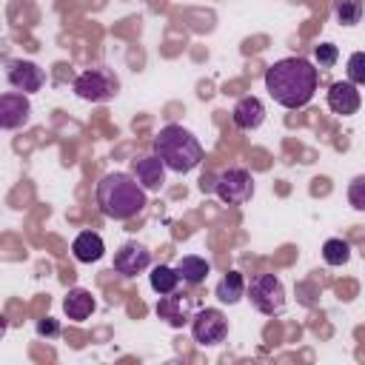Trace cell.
I'll return each mask as SVG.
<instances>
[{
  "label": "cell",
  "instance_id": "1",
  "mask_svg": "<svg viewBox=\"0 0 365 365\" xmlns=\"http://www.w3.org/2000/svg\"><path fill=\"white\" fill-rule=\"evenodd\" d=\"M265 91L285 108H302L317 91V68L302 57L277 60L265 71Z\"/></svg>",
  "mask_w": 365,
  "mask_h": 365
},
{
  "label": "cell",
  "instance_id": "2",
  "mask_svg": "<svg viewBox=\"0 0 365 365\" xmlns=\"http://www.w3.org/2000/svg\"><path fill=\"white\" fill-rule=\"evenodd\" d=\"M97 205L108 220H131L145 208V188L134 174L111 171L97 182Z\"/></svg>",
  "mask_w": 365,
  "mask_h": 365
},
{
  "label": "cell",
  "instance_id": "3",
  "mask_svg": "<svg viewBox=\"0 0 365 365\" xmlns=\"http://www.w3.org/2000/svg\"><path fill=\"white\" fill-rule=\"evenodd\" d=\"M154 154H160L165 168L177 171V174H188V171H194L202 163L200 140L188 128H182L177 123L160 128V134L154 137Z\"/></svg>",
  "mask_w": 365,
  "mask_h": 365
},
{
  "label": "cell",
  "instance_id": "4",
  "mask_svg": "<svg viewBox=\"0 0 365 365\" xmlns=\"http://www.w3.org/2000/svg\"><path fill=\"white\" fill-rule=\"evenodd\" d=\"M245 294H248L251 305L259 314H265V317H274V314H279L285 308V288H282L277 274H257V277H251Z\"/></svg>",
  "mask_w": 365,
  "mask_h": 365
},
{
  "label": "cell",
  "instance_id": "5",
  "mask_svg": "<svg viewBox=\"0 0 365 365\" xmlns=\"http://www.w3.org/2000/svg\"><path fill=\"white\" fill-rule=\"evenodd\" d=\"M120 83L108 68H88L74 77V94L88 103H106L117 94Z\"/></svg>",
  "mask_w": 365,
  "mask_h": 365
},
{
  "label": "cell",
  "instance_id": "6",
  "mask_svg": "<svg viewBox=\"0 0 365 365\" xmlns=\"http://www.w3.org/2000/svg\"><path fill=\"white\" fill-rule=\"evenodd\" d=\"M214 191L228 205H245L254 197V177L245 168H225L214 177Z\"/></svg>",
  "mask_w": 365,
  "mask_h": 365
},
{
  "label": "cell",
  "instance_id": "7",
  "mask_svg": "<svg viewBox=\"0 0 365 365\" xmlns=\"http://www.w3.org/2000/svg\"><path fill=\"white\" fill-rule=\"evenodd\" d=\"M228 334L225 314L220 308H200L191 317V336L200 345H220Z\"/></svg>",
  "mask_w": 365,
  "mask_h": 365
},
{
  "label": "cell",
  "instance_id": "8",
  "mask_svg": "<svg viewBox=\"0 0 365 365\" xmlns=\"http://www.w3.org/2000/svg\"><path fill=\"white\" fill-rule=\"evenodd\" d=\"M148 265H151V251H148L145 245L134 242V240L123 242V245L117 248V254H114V271L123 274V277H137V274H143Z\"/></svg>",
  "mask_w": 365,
  "mask_h": 365
},
{
  "label": "cell",
  "instance_id": "9",
  "mask_svg": "<svg viewBox=\"0 0 365 365\" xmlns=\"http://www.w3.org/2000/svg\"><path fill=\"white\" fill-rule=\"evenodd\" d=\"M6 80H9L20 94H34V91L43 88L46 74H43V68H40L37 63H31V60H11L9 68H6Z\"/></svg>",
  "mask_w": 365,
  "mask_h": 365
},
{
  "label": "cell",
  "instance_id": "10",
  "mask_svg": "<svg viewBox=\"0 0 365 365\" xmlns=\"http://www.w3.org/2000/svg\"><path fill=\"white\" fill-rule=\"evenodd\" d=\"M157 317L165 319L171 328H182L194 317V299L185 294H177V291L163 294L157 302Z\"/></svg>",
  "mask_w": 365,
  "mask_h": 365
},
{
  "label": "cell",
  "instance_id": "11",
  "mask_svg": "<svg viewBox=\"0 0 365 365\" xmlns=\"http://www.w3.org/2000/svg\"><path fill=\"white\" fill-rule=\"evenodd\" d=\"M29 114H31V106H29V97L20 94V91H6L0 97V125L6 131L11 128H20L29 123Z\"/></svg>",
  "mask_w": 365,
  "mask_h": 365
},
{
  "label": "cell",
  "instance_id": "12",
  "mask_svg": "<svg viewBox=\"0 0 365 365\" xmlns=\"http://www.w3.org/2000/svg\"><path fill=\"white\" fill-rule=\"evenodd\" d=\"M359 106H362L359 86H354L351 80H339V83H334V86L328 88V108H331L334 114L348 117V114H356Z\"/></svg>",
  "mask_w": 365,
  "mask_h": 365
},
{
  "label": "cell",
  "instance_id": "13",
  "mask_svg": "<svg viewBox=\"0 0 365 365\" xmlns=\"http://www.w3.org/2000/svg\"><path fill=\"white\" fill-rule=\"evenodd\" d=\"M131 171H134L137 182H140L145 191H160L163 182H165V163L160 160V154L137 157V160L131 163Z\"/></svg>",
  "mask_w": 365,
  "mask_h": 365
},
{
  "label": "cell",
  "instance_id": "14",
  "mask_svg": "<svg viewBox=\"0 0 365 365\" xmlns=\"http://www.w3.org/2000/svg\"><path fill=\"white\" fill-rule=\"evenodd\" d=\"M231 120L240 131H257L262 123H265V106L259 97H240L234 111H231Z\"/></svg>",
  "mask_w": 365,
  "mask_h": 365
},
{
  "label": "cell",
  "instance_id": "15",
  "mask_svg": "<svg viewBox=\"0 0 365 365\" xmlns=\"http://www.w3.org/2000/svg\"><path fill=\"white\" fill-rule=\"evenodd\" d=\"M71 254L77 262H97L106 254V242L97 231H80L71 242Z\"/></svg>",
  "mask_w": 365,
  "mask_h": 365
},
{
  "label": "cell",
  "instance_id": "16",
  "mask_svg": "<svg viewBox=\"0 0 365 365\" xmlns=\"http://www.w3.org/2000/svg\"><path fill=\"white\" fill-rule=\"evenodd\" d=\"M94 297H91V291H86V288H71L68 294H66V299H63V311H66V317L68 319H88L91 314H94Z\"/></svg>",
  "mask_w": 365,
  "mask_h": 365
},
{
  "label": "cell",
  "instance_id": "17",
  "mask_svg": "<svg viewBox=\"0 0 365 365\" xmlns=\"http://www.w3.org/2000/svg\"><path fill=\"white\" fill-rule=\"evenodd\" d=\"M245 277L240 274V271H228L220 282H217V288H214V294H217V299L220 302H225V305H237L242 297H245Z\"/></svg>",
  "mask_w": 365,
  "mask_h": 365
},
{
  "label": "cell",
  "instance_id": "18",
  "mask_svg": "<svg viewBox=\"0 0 365 365\" xmlns=\"http://www.w3.org/2000/svg\"><path fill=\"white\" fill-rule=\"evenodd\" d=\"M177 274H180V279L182 282H188V285H200L208 274H211V265H208V259H202V257H197V254H188V257H182L177 265Z\"/></svg>",
  "mask_w": 365,
  "mask_h": 365
},
{
  "label": "cell",
  "instance_id": "19",
  "mask_svg": "<svg viewBox=\"0 0 365 365\" xmlns=\"http://www.w3.org/2000/svg\"><path fill=\"white\" fill-rule=\"evenodd\" d=\"M148 282H151V288L163 297V294H171V291H177V285H180V274H177V268H168V265H157L151 274H148Z\"/></svg>",
  "mask_w": 365,
  "mask_h": 365
},
{
  "label": "cell",
  "instance_id": "20",
  "mask_svg": "<svg viewBox=\"0 0 365 365\" xmlns=\"http://www.w3.org/2000/svg\"><path fill=\"white\" fill-rule=\"evenodd\" d=\"M322 259H325L328 265H345V262L351 259V245H348L345 240H339V237H331V240H325V245H322Z\"/></svg>",
  "mask_w": 365,
  "mask_h": 365
},
{
  "label": "cell",
  "instance_id": "21",
  "mask_svg": "<svg viewBox=\"0 0 365 365\" xmlns=\"http://www.w3.org/2000/svg\"><path fill=\"white\" fill-rule=\"evenodd\" d=\"M334 17L342 26H356L362 20V0H334Z\"/></svg>",
  "mask_w": 365,
  "mask_h": 365
},
{
  "label": "cell",
  "instance_id": "22",
  "mask_svg": "<svg viewBox=\"0 0 365 365\" xmlns=\"http://www.w3.org/2000/svg\"><path fill=\"white\" fill-rule=\"evenodd\" d=\"M348 80L354 86H365V51H354L348 57Z\"/></svg>",
  "mask_w": 365,
  "mask_h": 365
},
{
  "label": "cell",
  "instance_id": "23",
  "mask_svg": "<svg viewBox=\"0 0 365 365\" xmlns=\"http://www.w3.org/2000/svg\"><path fill=\"white\" fill-rule=\"evenodd\" d=\"M348 202H351V208L365 211V174H359V177L351 180V185H348Z\"/></svg>",
  "mask_w": 365,
  "mask_h": 365
},
{
  "label": "cell",
  "instance_id": "24",
  "mask_svg": "<svg viewBox=\"0 0 365 365\" xmlns=\"http://www.w3.org/2000/svg\"><path fill=\"white\" fill-rule=\"evenodd\" d=\"M314 57H317L319 68H331V66L339 60V48H336L334 43H319V46L314 48Z\"/></svg>",
  "mask_w": 365,
  "mask_h": 365
},
{
  "label": "cell",
  "instance_id": "25",
  "mask_svg": "<svg viewBox=\"0 0 365 365\" xmlns=\"http://www.w3.org/2000/svg\"><path fill=\"white\" fill-rule=\"evenodd\" d=\"M37 331H40L43 336H57V334H60V325H57L51 317H46V319L37 322Z\"/></svg>",
  "mask_w": 365,
  "mask_h": 365
}]
</instances>
